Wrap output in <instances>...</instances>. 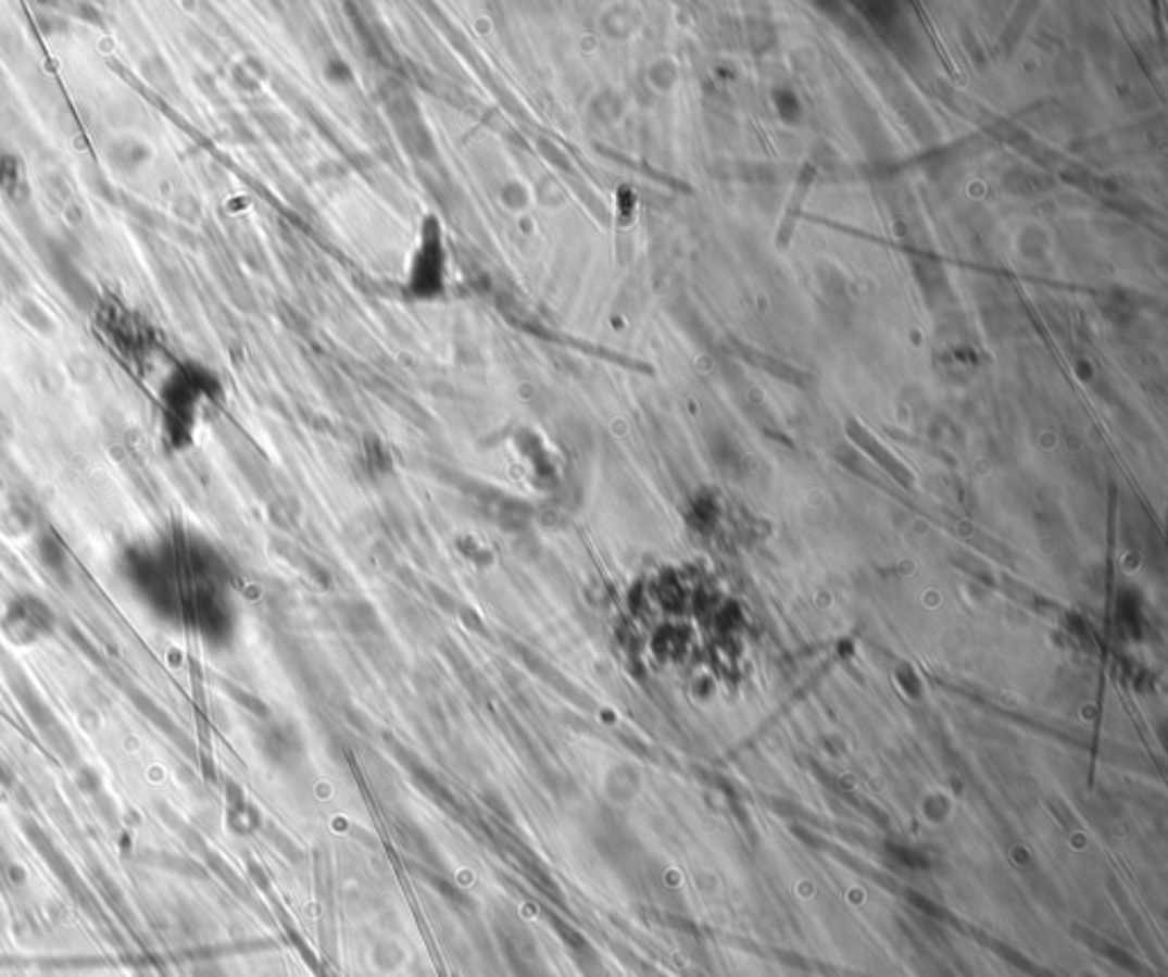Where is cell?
<instances>
[{
  "label": "cell",
  "mask_w": 1168,
  "mask_h": 977,
  "mask_svg": "<svg viewBox=\"0 0 1168 977\" xmlns=\"http://www.w3.org/2000/svg\"><path fill=\"white\" fill-rule=\"evenodd\" d=\"M0 626H3L5 638L12 644L30 647L46 640L55 630V612L46 601L21 594L8 603Z\"/></svg>",
  "instance_id": "obj_1"
},
{
  "label": "cell",
  "mask_w": 1168,
  "mask_h": 977,
  "mask_svg": "<svg viewBox=\"0 0 1168 977\" xmlns=\"http://www.w3.org/2000/svg\"><path fill=\"white\" fill-rule=\"evenodd\" d=\"M445 252H443V238L441 229L434 220L425 222L423 229V242L416 252L414 265H411V286L418 290L423 298H434L443 288V275H445Z\"/></svg>",
  "instance_id": "obj_2"
},
{
  "label": "cell",
  "mask_w": 1168,
  "mask_h": 977,
  "mask_svg": "<svg viewBox=\"0 0 1168 977\" xmlns=\"http://www.w3.org/2000/svg\"><path fill=\"white\" fill-rule=\"evenodd\" d=\"M815 174H817V165L813 158H808L806 165L801 167L799 176H796V184L792 188V195L786 203V211H783V220H781V226H778L776 231V247L778 249H786L792 240V234H794V226H796V220L801 215V211H804V201L808 197V190L813 186L815 180Z\"/></svg>",
  "instance_id": "obj_3"
}]
</instances>
